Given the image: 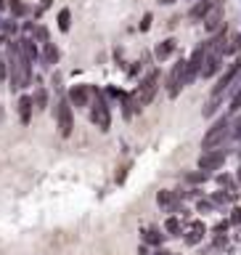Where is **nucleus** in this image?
Returning a JSON list of instances; mask_svg holds the SVG:
<instances>
[{"instance_id": "nucleus-1", "label": "nucleus", "mask_w": 241, "mask_h": 255, "mask_svg": "<svg viewBox=\"0 0 241 255\" xmlns=\"http://www.w3.org/2000/svg\"><path fill=\"white\" fill-rule=\"evenodd\" d=\"M157 85H159V72H149L146 77L141 80V85L135 88V93L130 96V101H133V112H141L143 107H149L151 101H154V96H157Z\"/></svg>"}, {"instance_id": "nucleus-2", "label": "nucleus", "mask_w": 241, "mask_h": 255, "mask_svg": "<svg viewBox=\"0 0 241 255\" xmlns=\"http://www.w3.org/2000/svg\"><path fill=\"white\" fill-rule=\"evenodd\" d=\"M90 120L98 130H109L111 128V115H109V104L98 88L90 85Z\"/></svg>"}, {"instance_id": "nucleus-3", "label": "nucleus", "mask_w": 241, "mask_h": 255, "mask_svg": "<svg viewBox=\"0 0 241 255\" xmlns=\"http://www.w3.org/2000/svg\"><path fill=\"white\" fill-rule=\"evenodd\" d=\"M75 107L69 104L67 96H61L59 99V107H56V123H59V133L64 135V138H69L72 130H75V112H72Z\"/></svg>"}, {"instance_id": "nucleus-4", "label": "nucleus", "mask_w": 241, "mask_h": 255, "mask_svg": "<svg viewBox=\"0 0 241 255\" xmlns=\"http://www.w3.org/2000/svg\"><path fill=\"white\" fill-rule=\"evenodd\" d=\"M231 133V117H223V120H218L210 130H207V135H204V151L207 149H218L223 141H226V135Z\"/></svg>"}, {"instance_id": "nucleus-5", "label": "nucleus", "mask_w": 241, "mask_h": 255, "mask_svg": "<svg viewBox=\"0 0 241 255\" xmlns=\"http://www.w3.org/2000/svg\"><path fill=\"white\" fill-rule=\"evenodd\" d=\"M183 88H186V61H175L170 77H167V93H170V99H175Z\"/></svg>"}, {"instance_id": "nucleus-6", "label": "nucleus", "mask_w": 241, "mask_h": 255, "mask_svg": "<svg viewBox=\"0 0 241 255\" xmlns=\"http://www.w3.org/2000/svg\"><path fill=\"white\" fill-rule=\"evenodd\" d=\"M223 162H226V151L207 149V151H202V157H199V170H204V173H210V170H220Z\"/></svg>"}, {"instance_id": "nucleus-7", "label": "nucleus", "mask_w": 241, "mask_h": 255, "mask_svg": "<svg viewBox=\"0 0 241 255\" xmlns=\"http://www.w3.org/2000/svg\"><path fill=\"white\" fill-rule=\"evenodd\" d=\"M67 99H69L72 107L87 109V107H90V85H82V83H80V85H72Z\"/></svg>"}, {"instance_id": "nucleus-8", "label": "nucleus", "mask_w": 241, "mask_h": 255, "mask_svg": "<svg viewBox=\"0 0 241 255\" xmlns=\"http://www.w3.org/2000/svg\"><path fill=\"white\" fill-rule=\"evenodd\" d=\"M241 72V61H236V64H231L228 67V72H223V77L218 80V85H215V91H212V99H223V93L231 88V83L236 80V75Z\"/></svg>"}, {"instance_id": "nucleus-9", "label": "nucleus", "mask_w": 241, "mask_h": 255, "mask_svg": "<svg viewBox=\"0 0 241 255\" xmlns=\"http://www.w3.org/2000/svg\"><path fill=\"white\" fill-rule=\"evenodd\" d=\"M223 69V56L220 53H212V51H207V56H204V64H202V72H199V75L202 77H215L218 75V72Z\"/></svg>"}, {"instance_id": "nucleus-10", "label": "nucleus", "mask_w": 241, "mask_h": 255, "mask_svg": "<svg viewBox=\"0 0 241 255\" xmlns=\"http://www.w3.org/2000/svg\"><path fill=\"white\" fill-rule=\"evenodd\" d=\"M59 48H56V43H51V40H48V43H43V51H40V67H45V69H51V67H56V64H59Z\"/></svg>"}, {"instance_id": "nucleus-11", "label": "nucleus", "mask_w": 241, "mask_h": 255, "mask_svg": "<svg viewBox=\"0 0 241 255\" xmlns=\"http://www.w3.org/2000/svg\"><path fill=\"white\" fill-rule=\"evenodd\" d=\"M204 29L207 32H215V35H218V32H223V5H212V11L204 16Z\"/></svg>"}, {"instance_id": "nucleus-12", "label": "nucleus", "mask_w": 241, "mask_h": 255, "mask_svg": "<svg viewBox=\"0 0 241 255\" xmlns=\"http://www.w3.org/2000/svg\"><path fill=\"white\" fill-rule=\"evenodd\" d=\"M19 51H21V56L29 64H35L40 59V51H37V45H35V40H32V37H21L19 40Z\"/></svg>"}, {"instance_id": "nucleus-13", "label": "nucleus", "mask_w": 241, "mask_h": 255, "mask_svg": "<svg viewBox=\"0 0 241 255\" xmlns=\"http://www.w3.org/2000/svg\"><path fill=\"white\" fill-rule=\"evenodd\" d=\"M212 5H215V0H196L194 8H191V19H194V21H202L204 16L212 11Z\"/></svg>"}, {"instance_id": "nucleus-14", "label": "nucleus", "mask_w": 241, "mask_h": 255, "mask_svg": "<svg viewBox=\"0 0 241 255\" xmlns=\"http://www.w3.org/2000/svg\"><path fill=\"white\" fill-rule=\"evenodd\" d=\"M32 109H35V104H32V96H21V99H19V120H21V125H29Z\"/></svg>"}, {"instance_id": "nucleus-15", "label": "nucleus", "mask_w": 241, "mask_h": 255, "mask_svg": "<svg viewBox=\"0 0 241 255\" xmlns=\"http://www.w3.org/2000/svg\"><path fill=\"white\" fill-rule=\"evenodd\" d=\"M32 104H35L37 112H45V107H48V91L43 85L35 88V93H32Z\"/></svg>"}, {"instance_id": "nucleus-16", "label": "nucleus", "mask_w": 241, "mask_h": 255, "mask_svg": "<svg viewBox=\"0 0 241 255\" xmlns=\"http://www.w3.org/2000/svg\"><path fill=\"white\" fill-rule=\"evenodd\" d=\"M172 51H175V40H162V43L157 45V59H159V61L170 59Z\"/></svg>"}, {"instance_id": "nucleus-17", "label": "nucleus", "mask_w": 241, "mask_h": 255, "mask_svg": "<svg viewBox=\"0 0 241 255\" xmlns=\"http://www.w3.org/2000/svg\"><path fill=\"white\" fill-rule=\"evenodd\" d=\"M157 202H159V207H162V210H172L175 194H172V191H167V189H162V191L157 194Z\"/></svg>"}, {"instance_id": "nucleus-18", "label": "nucleus", "mask_w": 241, "mask_h": 255, "mask_svg": "<svg viewBox=\"0 0 241 255\" xmlns=\"http://www.w3.org/2000/svg\"><path fill=\"white\" fill-rule=\"evenodd\" d=\"M202 234H204V226H202V221H196L194 226L188 229V237H186V242H188V245H196L199 239H202Z\"/></svg>"}, {"instance_id": "nucleus-19", "label": "nucleus", "mask_w": 241, "mask_h": 255, "mask_svg": "<svg viewBox=\"0 0 241 255\" xmlns=\"http://www.w3.org/2000/svg\"><path fill=\"white\" fill-rule=\"evenodd\" d=\"M143 239H146L149 245H162L164 242V234H159L157 229H149V231H143Z\"/></svg>"}, {"instance_id": "nucleus-20", "label": "nucleus", "mask_w": 241, "mask_h": 255, "mask_svg": "<svg viewBox=\"0 0 241 255\" xmlns=\"http://www.w3.org/2000/svg\"><path fill=\"white\" fill-rule=\"evenodd\" d=\"M236 51H241V32H234L226 45V53H236Z\"/></svg>"}, {"instance_id": "nucleus-21", "label": "nucleus", "mask_w": 241, "mask_h": 255, "mask_svg": "<svg viewBox=\"0 0 241 255\" xmlns=\"http://www.w3.org/2000/svg\"><path fill=\"white\" fill-rule=\"evenodd\" d=\"M69 24H72L69 8H61V11H59V29H61V32H67V29H69Z\"/></svg>"}, {"instance_id": "nucleus-22", "label": "nucleus", "mask_w": 241, "mask_h": 255, "mask_svg": "<svg viewBox=\"0 0 241 255\" xmlns=\"http://www.w3.org/2000/svg\"><path fill=\"white\" fill-rule=\"evenodd\" d=\"M8 8H11L13 16H24V13H27V5H24L21 0H8Z\"/></svg>"}, {"instance_id": "nucleus-23", "label": "nucleus", "mask_w": 241, "mask_h": 255, "mask_svg": "<svg viewBox=\"0 0 241 255\" xmlns=\"http://www.w3.org/2000/svg\"><path fill=\"white\" fill-rule=\"evenodd\" d=\"M32 35H35V43H48V29L43 24H35V32H32Z\"/></svg>"}, {"instance_id": "nucleus-24", "label": "nucleus", "mask_w": 241, "mask_h": 255, "mask_svg": "<svg viewBox=\"0 0 241 255\" xmlns=\"http://www.w3.org/2000/svg\"><path fill=\"white\" fill-rule=\"evenodd\" d=\"M164 229H167V234H172V237H178V234H180V223L175 221V218H167Z\"/></svg>"}, {"instance_id": "nucleus-25", "label": "nucleus", "mask_w": 241, "mask_h": 255, "mask_svg": "<svg viewBox=\"0 0 241 255\" xmlns=\"http://www.w3.org/2000/svg\"><path fill=\"white\" fill-rule=\"evenodd\" d=\"M3 80H8V59H5V53H0V83Z\"/></svg>"}, {"instance_id": "nucleus-26", "label": "nucleus", "mask_w": 241, "mask_h": 255, "mask_svg": "<svg viewBox=\"0 0 241 255\" xmlns=\"http://www.w3.org/2000/svg\"><path fill=\"white\" fill-rule=\"evenodd\" d=\"M239 109H241V85L236 88L234 99H231V112H239Z\"/></svg>"}, {"instance_id": "nucleus-27", "label": "nucleus", "mask_w": 241, "mask_h": 255, "mask_svg": "<svg viewBox=\"0 0 241 255\" xmlns=\"http://www.w3.org/2000/svg\"><path fill=\"white\" fill-rule=\"evenodd\" d=\"M218 104H220V99H210V104L204 107V117H212V112H218Z\"/></svg>"}, {"instance_id": "nucleus-28", "label": "nucleus", "mask_w": 241, "mask_h": 255, "mask_svg": "<svg viewBox=\"0 0 241 255\" xmlns=\"http://www.w3.org/2000/svg\"><path fill=\"white\" fill-rule=\"evenodd\" d=\"M204 178H207L204 173H188V181H191V183H202Z\"/></svg>"}, {"instance_id": "nucleus-29", "label": "nucleus", "mask_w": 241, "mask_h": 255, "mask_svg": "<svg viewBox=\"0 0 241 255\" xmlns=\"http://www.w3.org/2000/svg\"><path fill=\"white\" fill-rule=\"evenodd\" d=\"M231 223H234V226H239V223H241V207H236V210L231 213Z\"/></svg>"}, {"instance_id": "nucleus-30", "label": "nucleus", "mask_w": 241, "mask_h": 255, "mask_svg": "<svg viewBox=\"0 0 241 255\" xmlns=\"http://www.w3.org/2000/svg\"><path fill=\"white\" fill-rule=\"evenodd\" d=\"M151 27V13H146L143 16V21H141V29H149Z\"/></svg>"}, {"instance_id": "nucleus-31", "label": "nucleus", "mask_w": 241, "mask_h": 255, "mask_svg": "<svg viewBox=\"0 0 241 255\" xmlns=\"http://www.w3.org/2000/svg\"><path fill=\"white\" fill-rule=\"evenodd\" d=\"M218 183H226V186H231V175H228V173L218 175Z\"/></svg>"}, {"instance_id": "nucleus-32", "label": "nucleus", "mask_w": 241, "mask_h": 255, "mask_svg": "<svg viewBox=\"0 0 241 255\" xmlns=\"http://www.w3.org/2000/svg\"><path fill=\"white\" fill-rule=\"evenodd\" d=\"M199 210H202V213H210V210H212V202H199Z\"/></svg>"}, {"instance_id": "nucleus-33", "label": "nucleus", "mask_w": 241, "mask_h": 255, "mask_svg": "<svg viewBox=\"0 0 241 255\" xmlns=\"http://www.w3.org/2000/svg\"><path fill=\"white\" fill-rule=\"evenodd\" d=\"M53 5V0H40V11H43V8H51Z\"/></svg>"}, {"instance_id": "nucleus-34", "label": "nucleus", "mask_w": 241, "mask_h": 255, "mask_svg": "<svg viewBox=\"0 0 241 255\" xmlns=\"http://www.w3.org/2000/svg\"><path fill=\"white\" fill-rule=\"evenodd\" d=\"M159 3H162V5H170V3H175V0H159Z\"/></svg>"}, {"instance_id": "nucleus-35", "label": "nucleus", "mask_w": 241, "mask_h": 255, "mask_svg": "<svg viewBox=\"0 0 241 255\" xmlns=\"http://www.w3.org/2000/svg\"><path fill=\"white\" fill-rule=\"evenodd\" d=\"M8 5V0H0V11H3V8Z\"/></svg>"}, {"instance_id": "nucleus-36", "label": "nucleus", "mask_w": 241, "mask_h": 255, "mask_svg": "<svg viewBox=\"0 0 241 255\" xmlns=\"http://www.w3.org/2000/svg\"><path fill=\"white\" fill-rule=\"evenodd\" d=\"M154 255H170V253H162V250H159V253H154Z\"/></svg>"}, {"instance_id": "nucleus-37", "label": "nucleus", "mask_w": 241, "mask_h": 255, "mask_svg": "<svg viewBox=\"0 0 241 255\" xmlns=\"http://www.w3.org/2000/svg\"><path fill=\"white\" fill-rule=\"evenodd\" d=\"M239 183H241V167H239Z\"/></svg>"}]
</instances>
